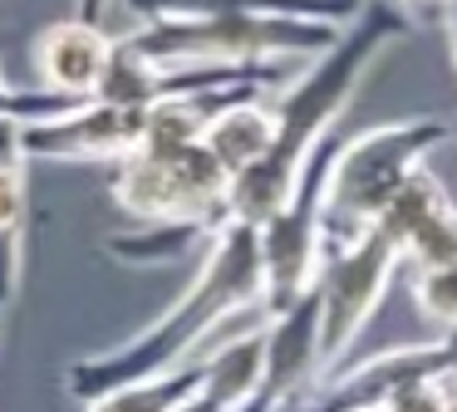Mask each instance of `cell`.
Returning a JSON list of instances; mask_svg holds the SVG:
<instances>
[{"label":"cell","mask_w":457,"mask_h":412,"mask_svg":"<svg viewBox=\"0 0 457 412\" xmlns=\"http://www.w3.org/2000/svg\"><path fill=\"white\" fill-rule=\"evenodd\" d=\"M447 206H453V196L443 192V182H437L428 167H418V172L403 182V192L388 202V211H384V221H378V231H384L388 241L398 245V251H408V241H413V235L423 231L428 221H437Z\"/></svg>","instance_id":"2e32d148"},{"label":"cell","mask_w":457,"mask_h":412,"mask_svg":"<svg viewBox=\"0 0 457 412\" xmlns=\"http://www.w3.org/2000/svg\"><path fill=\"white\" fill-rule=\"evenodd\" d=\"M457 123L447 118H403V123H378L364 133L339 137L335 167H329L325 192V241L329 251L354 245L384 221L388 202L403 192V182L428 162V152L453 143Z\"/></svg>","instance_id":"3957f363"},{"label":"cell","mask_w":457,"mask_h":412,"mask_svg":"<svg viewBox=\"0 0 457 412\" xmlns=\"http://www.w3.org/2000/svg\"><path fill=\"white\" fill-rule=\"evenodd\" d=\"M153 108H119V103H84L50 123H25V152L30 162H104L119 167L148 137Z\"/></svg>","instance_id":"9c48e42d"},{"label":"cell","mask_w":457,"mask_h":412,"mask_svg":"<svg viewBox=\"0 0 457 412\" xmlns=\"http://www.w3.org/2000/svg\"><path fill=\"white\" fill-rule=\"evenodd\" d=\"M447 412H457V388H453V392H447Z\"/></svg>","instance_id":"cb8c5ba5"},{"label":"cell","mask_w":457,"mask_h":412,"mask_svg":"<svg viewBox=\"0 0 457 412\" xmlns=\"http://www.w3.org/2000/svg\"><path fill=\"white\" fill-rule=\"evenodd\" d=\"M109 196L148 226H197L207 241L227 231V196L237 177L212 157L207 143L178 152H133L109 167Z\"/></svg>","instance_id":"5b68a950"},{"label":"cell","mask_w":457,"mask_h":412,"mask_svg":"<svg viewBox=\"0 0 457 412\" xmlns=\"http://www.w3.org/2000/svg\"><path fill=\"white\" fill-rule=\"evenodd\" d=\"M104 10L109 0H74V20H89V25H104Z\"/></svg>","instance_id":"7402d4cb"},{"label":"cell","mask_w":457,"mask_h":412,"mask_svg":"<svg viewBox=\"0 0 457 412\" xmlns=\"http://www.w3.org/2000/svg\"><path fill=\"white\" fill-rule=\"evenodd\" d=\"M197 392H202V368H182V373H168V378H148V383H133V388H119L109 398H94L84 412H178Z\"/></svg>","instance_id":"e0dca14e"},{"label":"cell","mask_w":457,"mask_h":412,"mask_svg":"<svg viewBox=\"0 0 457 412\" xmlns=\"http://www.w3.org/2000/svg\"><path fill=\"white\" fill-rule=\"evenodd\" d=\"M30 152L25 123H0V309L21 294L25 226H30Z\"/></svg>","instance_id":"7c38bea8"},{"label":"cell","mask_w":457,"mask_h":412,"mask_svg":"<svg viewBox=\"0 0 457 412\" xmlns=\"http://www.w3.org/2000/svg\"><path fill=\"white\" fill-rule=\"evenodd\" d=\"M453 143H457V133H453Z\"/></svg>","instance_id":"484cf974"},{"label":"cell","mask_w":457,"mask_h":412,"mask_svg":"<svg viewBox=\"0 0 457 412\" xmlns=\"http://www.w3.org/2000/svg\"><path fill=\"white\" fill-rule=\"evenodd\" d=\"M339 137H329L310 167L300 172L295 196L286 202V211L270 216L261 226V251H266V304L270 314L295 309L305 294H315L320 270H325V192H329V167H335Z\"/></svg>","instance_id":"52a82bcc"},{"label":"cell","mask_w":457,"mask_h":412,"mask_svg":"<svg viewBox=\"0 0 457 412\" xmlns=\"http://www.w3.org/2000/svg\"><path fill=\"white\" fill-rule=\"evenodd\" d=\"M403 270V251L388 241L384 231L359 235L354 245H339L325 255V270H320V388L339 378L349 368V353L364 339L369 319L378 314L394 275Z\"/></svg>","instance_id":"8992f818"},{"label":"cell","mask_w":457,"mask_h":412,"mask_svg":"<svg viewBox=\"0 0 457 412\" xmlns=\"http://www.w3.org/2000/svg\"><path fill=\"white\" fill-rule=\"evenodd\" d=\"M403 265H408L413 275H433V270H447V265H457V206H447L437 221H428L423 231L408 241Z\"/></svg>","instance_id":"ac0fdd59"},{"label":"cell","mask_w":457,"mask_h":412,"mask_svg":"<svg viewBox=\"0 0 457 412\" xmlns=\"http://www.w3.org/2000/svg\"><path fill=\"white\" fill-rule=\"evenodd\" d=\"M74 108H84L79 98H60L50 88H40V94H15L0 78V123H50V118H64Z\"/></svg>","instance_id":"ffe728a7"},{"label":"cell","mask_w":457,"mask_h":412,"mask_svg":"<svg viewBox=\"0 0 457 412\" xmlns=\"http://www.w3.org/2000/svg\"><path fill=\"white\" fill-rule=\"evenodd\" d=\"M320 383V294L276 314L266 329V383L246 412H286L300 392Z\"/></svg>","instance_id":"8fae6325"},{"label":"cell","mask_w":457,"mask_h":412,"mask_svg":"<svg viewBox=\"0 0 457 412\" xmlns=\"http://www.w3.org/2000/svg\"><path fill=\"white\" fill-rule=\"evenodd\" d=\"M413 388H457V329L433 334L428 343L384 349L364 363H349L325 392L315 412H359V408H388L394 398Z\"/></svg>","instance_id":"ba28073f"},{"label":"cell","mask_w":457,"mask_h":412,"mask_svg":"<svg viewBox=\"0 0 457 412\" xmlns=\"http://www.w3.org/2000/svg\"><path fill=\"white\" fill-rule=\"evenodd\" d=\"M123 39L158 64H315L345 39V25L300 15H227L138 25Z\"/></svg>","instance_id":"277c9868"},{"label":"cell","mask_w":457,"mask_h":412,"mask_svg":"<svg viewBox=\"0 0 457 412\" xmlns=\"http://www.w3.org/2000/svg\"><path fill=\"white\" fill-rule=\"evenodd\" d=\"M266 319H276V314L266 304L261 231L231 221L202 251V265L187 280V290L178 294V304H168L133 339L113 343L104 353H89V358H74L64 368V392L89 408L94 398H109L119 388L192 368L217 339L246 329V324H266Z\"/></svg>","instance_id":"6da1fadb"},{"label":"cell","mask_w":457,"mask_h":412,"mask_svg":"<svg viewBox=\"0 0 457 412\" xmlns=\"http://www.w3.org/2000/svg\"><path fill=\"white\" fill-rule=\"evenodd\" d=\"M443 29H447V54H453V64H457V0L447 5V15H443Z\"/></svg>","instance_id":"603a6c76"},{"label":"cell","mask_w":457,"mask_h":412,"mask_svg":"<svg viewBox=\"0 0 457 412\" xmlns=\"http://www.w3.org/2000/svg\"><path fill=\"white\" fill-rule=\"evenodd\" d=\"M413 304L423 314V324H433L437 334L457 329V265L433 275H413Z\"/></svg>","instance_id":"d6986e66"},{"label":"cell","mask_w":457,"mask_h":412,"mask_svg":"<svg viewBox=\"0 0 457 412\" xmlns=\"http://www.w3.org/2000/svg\"><path fill=\"white\" fill-rule=\"evenodd\" d=\"M276 133H280L276 108L266 103V94H256V98H241V103L221 108V113L212 118V128H207L202 143L212 147V157H217L231 177H241V172H251L256 162L270 157Z\"/></svg>","instance_id":"9a60e30c"},{"label":"cell","mask_w":457,"mask_h":412,"mask_svg":"<svg viewBox=\"0 0 457 412\" xmlns=\"http://www.w3.org/2000/svg\"><path fill=\"white\" fill-rule=\"evenodd\" d=\"M394 5L403 10L408 20H443L453 0H394Z\"/></svg>","instance_id":"44dd1931"},{"label":"cell","mask_w":457,"mask_h":412,"mask_svg":"<svg viewBox=\"0 0 457 412\" xmlns=\"http://www.w3.org/2000/svg\"><path fill=\"white\" fill-rule=\"evenodd\" d=\"M143 25H168V20H227V15H300L329 20V25H354L369 10V0H123Z\"/></svg>","instance_id":"5bb4252c"},{"label":"cell","mask_w":457,"mask_h":412,"mask_svg":"<svg viewBox=\"0 0 457 412\" xmlns=\"http://www.w3.org/2000/svg\"><path fill=\"white\" fill-rule=\"evenodd\" d=\"M266 324H246V329L217 339L192 368H202V398H212L227 412H246L261 398L266 383Z\"/></svg>","instance_id":"4fadbf2b"},{"label":"cell","mask_w":457,"mask_h":412,"mask_svg":"<svg viewBox=\"0 0 457 412\" xmlns=\"http://www.w3.org/2000/svg\"><path fill=\"white\" fill-rule=\"evenodd\" d=\"M413 29V20L398 5H378L369 0V10L345 29L335 49L325 59H315L310 69H300L276 98V147L266 162H256L251 172H241L231 182L227 196V221L237 226H266L270 216L286 211V202L295 196L300 172L310 167V157L335 137V123L345 118V108L354 103L359 84H364L369 64L384 54L394 39H403Z\"/></svg>","instance_id":"7a4b0ae2"},{"label":"cell","mask_w":457,"mask_h":412,"mask_svg":"<svg viewBox=\"0 0 457 412\" xmlns=\"http://www.w3.org/2000/svg\"><path fill=\"white\" fill-rule=\"evenodd\" d=\"M113 54H119V39L104 25H89V20H74V15L45 25L30 49L40 84L60 98H79V103H99Z\"/></svg>","instance_id":"30bf717a"},{"label":"cell","mask_w":457,"mask_h":412,"mask_svg":"<svg viewBox=\"0 0 457 412\" xmlns=\"http://www.w3.org/2000/svg\"><path fill=\"white\" fill-rule=\"evenodd\" d=\"M359 412H394V408H359Z\"/></svg>","instance_id":"d4e9b609"}]
</instances>
